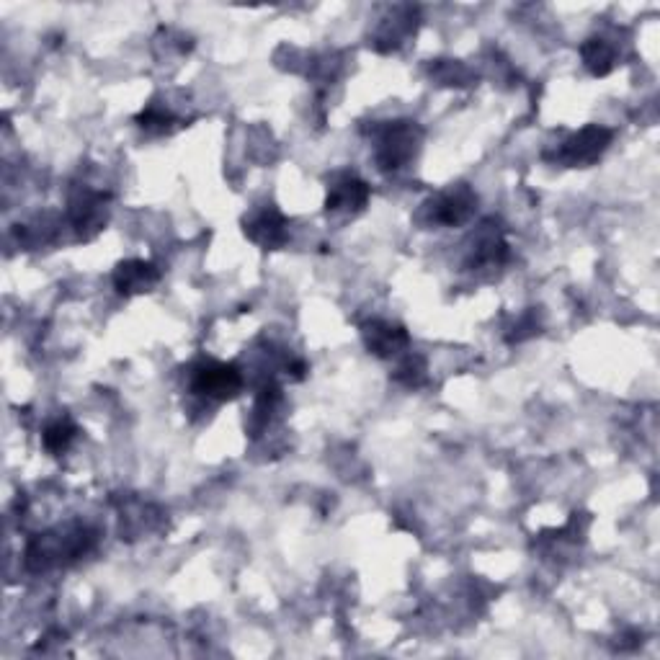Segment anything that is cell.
<instances>
[{"label":"cell","mask_w":660,"mask_h":660,"mask_svg":"<svg viewBox=\"0 0 660 660\" xmlns=\"http://www.w3.org/2000/svg\"><path fill=\"white\" fill-rule=\"evenodd\" d=\"M240 387H243V377L238 367L220 364V361H204L191 377V392L207 400H230L238 395Z\"/></svg>","instance_id":"cell-1"},{"label":"cell","mask_w":660,"mask_h":660,"mask_svg":"<svg viewBox=\"0 0 660 660\" xmlns=\"http://www.w3.org/2000/svg\"><path fill=\"white\" fill-rule=\"evenodd\" d=\"M609 142H612V132L604 127H599V124H593V127L581 129L578 135L570 137L557 158L563 160L565 165H573V168L581 165L583 168V165L596 163V160L601 158V153H604L606 147H609Z\"/></svg>","instance_id":"cell-2"},{"label":"cell","mask_w":660,"mask_h":660,"mask_svg":"<svg viewBox=\"0 0 660 660\" xmlns=\"http://www.w3.org/2000/svg\"><path fill=\"white\" fill-rule=\"evenodd\" d=\"M418 129L410 122L403 124H390L385 129V135L379 137V150L377 160L385 171H395L403 163H408L413 150H416Z\"/></svg>","instance_id":"cell-3"},{"label":"cell","mask_w":660,"mask_h":660,"mask_svg":"<svg viewBox=\"0 0 660 660\" xmlns=\"http://www.w3.org/2000/svg\"><path fill=\"white\" fill-rule=\"evenodd\" d=\"M245 235L263 248H279L287 240V220L274 207H266L245 220Z\"/></svg>","instance_id":"cell-4"},{"label":"cell","mask_w":660,"mask_h":660,"mask_svg":"<svg viewBox=\"0 0 660 660\" xmlns=\"http://www.w3.org/2000/svg\"><path fill=\"white\" fill-rule=\"evenodd\" d=\"M475 204L477 199L470 194V191L457 189L436 196L434 202L428 204V209H431L434 222H441V225H459V222H465L467 217H470Z\"/></svg>","instance_id":"cell-5"},{"label":"cell","mask_w":660,"mask_h":660,"mask_svg":"<svg viewBox=\"0 0 660 660\" xmlns=\"http://www.w3.org/2000/svg\"><path fill=\"white\" fill-rule=\"evenodd\" d=\"M369 199V186L356 176H341L328 191V212H359Z\"/></svg>","instance_id":"cell-6"},{"label":"cell","mask_w":660,"mask_h":660,"mask_svg":"<svg viewBox=\"0 0 660 660\" xmlns=\"http://www.w3.org/2000/svg\"><path fill=\"white\" fill-rule=\"evenodd\" d=\"M364 341H367L372 354L390 359V356H395L400 349L408 346V333L400 325L374 320V323L364 325Z\"/></svg>","instance_id":"cell-7"},{"label":"cell","mask_w":660,"mask_h":660,"mask_svg":"<svg viewBox=\"0 0 660 660\" xmlns=\"http://www.w3.org/2000/svg\"><path fill=\"white\" fill-rule=\"evenodd\" d=\"M160 279V271L153 263L147 261H127L119 263L117 274H114V287L122 294H137L147 292Z\"/></svg>","instance_id":"cell-8"},{"label":"cell","mask_w":660,"mask_h":660,"mask_svg":"<svg viewBox=\"0 0 660 660\" xmlns=\"http://www.w3.org/2000/svg\"><path fill=\"white\" fill-rule=\"evenodd\" d=\"M583 60L593 75H606L614 68V49L604 39H588L583 44Z\"/></svg>","instance_id":"cell-9"},{"label":"cell","mask_w":660,"mask_h":660,"mask_svg":"<svg viewBox=\"0 0 660 660\" xmlns=\"http://www.w3.org/2000/svg\"><path fill=\"white\" fill-rule=\"evenodd\" d=\"M75 434H78V428H75L68 418L49 423V426L44 428V447H47V452H52V454L65 452V449L73 444Z\"/></svg>","instance_id":"cell-10"}]
</instances>
